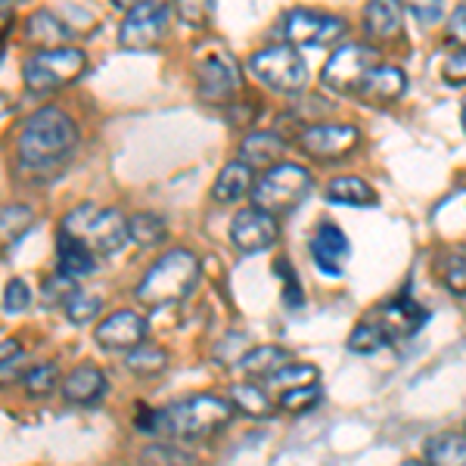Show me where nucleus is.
<instances>
[{
  "instance_id": "f257e3e1",
  "label": "nucleus",
  "mask_w": 466,
  "mask_h": 466,
  "mask_svg": "<svg viewBox=\"0 0 466 466\" xmlns=\"http://www.w3.org/2000/svg\"><path fill=\"white\" fill-rule=\"evenodd\" d=\"M233 420L230 398L221 395H187L180 401L165 404L159 410H149L140 404L137 430L144 435H159L165 441H199L212 439Z\"/></svg>"
},
{
  "instance_id": "f03ea898",
  "label": "nucleus",
  "mask_w": 466,
  "mask_h": 466,
  "mask_svg": "<svg viewBox=\"0 0 466 466\" xmlns=\"http://www.w3.org/2000/svg\"><path fill=\"white\" fill-rule=\"evenodd\" d=\"M78 144V125L69 112L56 106H44L25 118L16 137V153L25 168L47 171L50 165L66 162Z\"/></svg>"
},
{
  "instance_id": "7ed1b4c3",
  "label": "nucleus",
  "mask_w": 466,
  "mask_h": 466,
  "mask_svg": "<svg viewBox=\"0 0 466 466\" xmlns=\"http://www.w3.org/2000/svg\"><path fill=\"white\" fill-rule=\"evenodd\" d=\"M202 277L199 258L190 249H171L153 265L137 283V302L147 308H171L180 305L193 289H197Z\"/></svg>"
},
{
  "instance_id": "20e7f679",
  "label": "nucleus",
  "mask_w": 466,
  "mask_h": 466,
  "mask_svg": "<svg viewBox=\"0 0 466 466\" xmlns=\"http://www.w3.org/2000/svg\"><path fill=\"white\" fill-rule=\"evenodd\" d=\"M59 230H63L66 237L78 239V243L94 252L96 258L118 252L127 243V218L118 212V208L94 206V202L69 208Z\"/></svg>"
},
{
  "instance_id": "39448f33",
  "label": "nucleus",
  "mask_w": 466,
  "mask_h": 466,
  "mask_svg": "<svg viewBox=\"0 0 466 466\" xmlns=\"http://www.w3.org/2000/svg\"><path fill=\"white\" fill-rule=\"evenodd\" d=\"M314 175L305 165L296 162H277L274 168H265L252 184V202L255 208L268 215H287L296 212L302 202L311 197Z\"/></svg>"
},
{
  "instance_id": "423d86ee",
  "label": "nucleus",
  "mask_w": 466,
  "mask_h": 466,
  "mask_svg": "<svg viewBox=\"0 0 466 466\" xmlns=\"http://www.w3.org/2000/svg\"><path fill=\"white\" fill-rule=\"evenodd\" d=\"M85 72H87V54L81 47H72V44L69 47L37 50V54L32 59H25V66H22L25 87L37 96L75 85Z\"/></svg>"
},
{
  "instance_id": "0eeeda50",
  "label": "nucleus",
  "mask_w": 466,
  "mask_h": 466,
  "mask_svg": "<svg viewBox=\"0 0 466 466\" xmlns=\"http://www.w3.org/2000/svg\"><path fill=\"white\" fill-rule=\"evenodd\" d=\"M249 72L274 94H302L308 85V63L289 44H270L249 56Z\"/></svg>"
},
{
  "instance_id": "6e6552de",
  "label": "nucleus",
  "mask_w": 466,
  "mask_h": 466,
  "mask_svg": "<svg viewBox=\"0 0 466 466\" xmlns=\"http://www.w3.org/2000/svg\"><path fill=\"white\" fill-rule=\"evenodd\" d=\"M380 66V56L367 44H342L333 56L327 59L320 75V85L333 94H358L364 78Z\"/></svg>"
},
{
  "instance_id": "1a4fd4ad",
  "label": "nucleus",
  "mask_w": 466,
  "mask_h": 466,
  "mask_svg": "<svg viewBox=\"0 0 466 466\" xmlns=\"http://www.w3.org/2000/svg\"><path fill=\"white\" fill-rule=\"evenodd\" d=\"M283 32H287L289 47H333L336 41H342L349 25L345 19L333 16V13L308 10V6H296L283 19Z\"/></svg>"
},
{
  "instance_id": "9d476101",
  "label": "nucleus",
  "mask_w": 466,
  "mask_h": 466,
  "mask_svg": "<svg viewBox=\"0 0 466 466\" xmlns=\"http://www.w3.org/2000/svg\"><path fill=\"white\" fill-rule=\"evenodd\" d=\"M299 149L318 162H342L360 147V131L355 125L339 122H311L299 131Z\"/></svg>"
},
{
  "instance_id": "9b49d317",
  "label": "nucleus",
  "mask_w": 466,
  "mask_h": 466,
  "mask_svg": "<svg viewBox=\"0 0 466 466\" xmlns=\"http://www.w3.org/2000/svg\"><path fill=\"white\" fill-rule=\"evenodd\" d=\"M168 28H171V10L165 4H144L137 10L125 13L122 19V28H118V44L125 50H156L159 44L168 37Z\"/></svg>"
},
{
  "instance_id": "f8f14e48",
  "label": "nucleus",
  "mask_w": 466,
  "mask_h": 466,
  "mask_svg": "<svg viewBox=\"0 0 466 466\" xmlns=\"http://www.w3.org/2000/svg\"><path fill=\"white\" fill-rule=\"evenodd\" d=\"M197 94L199 100L224 106L239 94V66L230 54L206 56L197 66Z\"/></svg>"
},
{
  "instance_id": "ddd939ff",
  "label": "nucleus",
  "mask_w": 466,
  "mask_h": 466,
  "mask_svg": "<svg viewBox=\"0 0 466 466\" xmlns=\"http://www.w3.org/2000/svg\"><path fill=\"white\" fill-rule=\"evenodd\" d=\"M280 237V224H277V215H268L261 208H239L230 221V243L237 246L243 255H255L265 252L277 243Z\"/></svg>"
},
{
  "instance_id": "4468645a",
  "label": "nucleus",
  "mask_w": 466,
  "mask_h": 466,
  "mask_svg": "<svg viewBox=\"0 0 466 466\" xmlns=\"http://www.w3.org/2000/svg\"><path fill=\"white\" fill-rule=\"evenodd\" d=\"M147 339H149V323L137 311H112L94 329V342L106 351H131Z\"/></svg>"
},
{
  "instance_id": "2eb2a0df",
  "label": "nucleus",
  "mask_w": 466,
  "mask_h": 466,
  "mask_svg": "<svg viewBox=\"0 0 466 466\" xmlns=\"http://www.w3.org/2000/svg\"><path fill=\"white\" fill-rule=\"evenodd\" d=\"M426 318H430V311H426L423 305L413 302L410 296H398L395 302L380 305L370 320L386 333L389 342H398V339H408V336L417 333V329L426 323Z\"/></svg>"
},
{
  "instance_id": "dca6fc26",
  "label": "nucleus",
  "mask_w": 466,
  "mask_h": 466,
  "mask_svg": "<svg viewBox=\"0 0 466 466\" xmlns=\"http://www.w3.org/2000/svg\"><path fill=\"white\" fill-rule=\"evenodd\" d=\"M59 392H63L66 404H75V408H94V404H100L109 392L106 370H100L96 364L75 367V370L66 373L63 382H59Z\"/></svg>"
},
{
  "instance_id": "f3484780",
  "label": "nucleus",
  "mask_w": 466,
  "mask_h": 466,
  "mask_svg": "<svg viewBox=\"0 0 466 466\" xmlns=\"http://www.w3.org/2000/svg\"><path fill=\"white\" fill-rule=\"evenodd\" d=\"M311 255H314V265H318L323 274L329 277H339L342 268L349 265L351 258V243L349 237L336 228V224H320L311 237Z\"/></svg>"
},
{
  "instance_id": "a211bd4d",
  "label": "nucleus",
  "mask_w": 466,
  "mask_h": 466,
  "mask_svg": "<svg viewBox=\"0 0 466 466\" xmlns=\"http://www.w3.org/2000/svg\"><path fill=\"white\" fill-rule=\"evenodd\" d=\"M404 90H408V75L398 69V66H377L364 78V85L358 87V94L370 106H392V103L404 96Z\"/></svg>"
},
{
  "instance_id": "6ab92c4d",
  "label": "nucleus",
  "mask_w": 466,
  "mask_h": 466,
  "mask_svg": "<svg viewBox=\"0 0 466 466\" xmlns=\"http://www.w3.org/2000/svg\"><path fill=\"white\" fill-rule=\"evenodd\" d=\"M72 37H75L72 25H66L63 16H56L54 10H37L25 22V41L37 50L69 47Z\"/></svg>"
},
{
  "instance_id": "aec40b11",
  "label": "nucleus",
  "mask_w": 466,
  "mask_h": 466,
  "mask_svg": "<svg viewBox=\"0 0 466 466\" xmlns=\"http://www.w3.org/2000/svg\"><path fill=\"white\" fill-rule=\"evenodd\" d=\"M404 28V4L401 0H367L364 32L373 41H395Z\"/></svg>"
},
{
  "instance_id": "412c9836",
  "label": "nucleus",
  "mask_w": 466,
  "mask_h": 466,
  "mask_svg": "<svg viewBox=\"0 0 466 466\" xmlns=\"http://www.w3.org/2000/svg\"><path fill=\"white\" fill-rule=\"evenodd\" d=\"M287 153V140L277 131H249L239 144V162H246L249 168H274Z\"/></svg>"
},
{
  "instance_id": "4be33fe9",
  "label": "nucleus",
  "mask_w": 466,
  "mask_h": 466,
  "mask_svg": "<svg viewBox=\"0 0 466 466\" xmlns=\"http://www.w3.org/2000/svg\"><path fill=\"white\" fill-rule=\"evenodd\" d=\"M252 184H255V171L246 162L233 159L224 165L221 175L215 177L212 197H215V202H221V206H233V202H239L252 190Z\"/></svg>"
},
{
  "instance_id": "5701e85b",
  "label": "nucleus",
  "mask_w": 466,
  "mask_h": 466,
  "mask_svg": "<svg viewBox=\"0 0 466 466\" xmlns=\"http://www.w3.org/2000/svg\"><path fill=\"white\" fill-rule=\"evenodd\" d=\"M323 197L329 202H339V206H351V208H370L380 202L377 190H373L364 177H355V175L333 177L327 187H323Z\"/></svg>"
},
{
  "instance_id": "b1692460",
  "label": "nucleus",
  "mask_w": 466,
  "mask_h": 466,
  "mask_svg": "<svg viewBox=\"0 0 466 466\" xmlns=\"http://www.w3.org/2000/svg\"><path fill=\"white\" fill-rule=\"evenodd\" d=\"M94 268H96V255L85 249L78 239L66 237V233L59 230V237H56V270L59 274L72 277V280H81V277L94 274Z\"/></svg>"
},
{
  "instance_id": "393cba45",
  "label": "nucleus",
  "mask_w": 466,
  "mask_h": 466,
  "mask_svg": "<svg viewBox=\"0 0 466 466\" xmlns=\"http://www.w3.org/2000/svg\"><path fill=\"white\" fill-rule=\"evenodd\" d=\"M289 360H296V358H292L287 349H280V345H255V349L243 351V358H239V370L252 380H268L270 373L280 370V367H287Z\"/></svg>"
},
{
  "instance_id": "a878e982",
  "label": "nucleus",
  "mask_w": 466,
  "mask_h": 466,
  "mask_svg": "<svg viewBox=\"0 0 466 466\" xmlns=\"http://www.w3.org/2000/svg\"><path fill=\"white\" fill-rule=\"evenodd\" d=\"M37 215L32 206L25 202H10V206H0V252L13 249L28 230L35 228Z\"/></svg>"
},
{
  "instance_id": "bb28decb",
  "label": "nucleus",
  "mask_w": 466,
  "mask_h": 466,
  "mask_svg": "<svg viewBox=\"0 0 466 466\" xmlns=\"http://www.w3.org/2000/svg\"><path fill=\"white\" fill-rule=\"evenodd\" d=\"M320 380V370L314 364H305V360H289L287 367L274 370L265 382V392L268 395H277L280 398L283 392H292V389H305V386H314Z\"/></svg>"
},
{
  "instance_id": "cd10ccee",
  "label": "nucleus",
  "mask_w": 466,
  "mask_h": 466,
  "mask_svg": "<svg viewBox=\"0 0 466 466\" xmlns=\"http://www.w3.org/2000/svg\"><path fill=\"white\" fill-rule=\"evenodd\" d=\"M426 466H466V435L441 432L426 441Z\"/></svg>"
},
{
  "instance_id": "c85d7f7f",
  "label": "nucleus",
  "mask_w": 466,
  "mask_h": 466,
  "mask_svg": "<svg viewBox=\"0 0 466 466\" xmlns=\"http://www.w3.org/2000/svg\"><path fill=\"white\" fill-rule=\"evenodd\" d=\"M127 239H134L140 249H159L168 239V224L156 212H137L127 218Z\"/></svg>"
},
{
  "instance_id": "c756f323",
  "label": "nucleus",
  "mask_w": 466,
  "mask_h": 466,
  "mask_svg": "<svg viewBox=\"0 0 466 466\" xmlns=\"http://www.w3.org/2000/svg\"><path fill=\"white\" fill-rule=\"evenodd\" d=\"M168 364H171L168 351L149 339L140 342L137 349L125 351V367L131 373H137V377H159V373L168 370Z\"/></svg>"
},
{
  "instance_id": "7c9ffc66",
  "label": "nucleus",
  "mask_w": 466,
  "mask_h": 466,
  "mask_svg": "<svg viewBox=\"0 0 466 466\" xmlns=\"http://www.w3.org/2000/svg\"><path fill=\"white\" fill-rule=\"evenodd\" d=\"M230 404L233 410H243L252 420H268L274 413V401H270L265 386H258V382H239V386H233Z\"/></svg>"
},
{
  "instance_id": "2f4dec72",
  "label": "nucleus",
  "mask_w": 466,
  "mask_h": 466,
  "mask_svg": "<svg viewBox=\"0 0 466 466\" xmlns=\"http://www.w3.org/2000/svg\"><path fill=\"white\" fill-rule=\"evenodd\" d=\"M19 382L25 386V392L32 398H44V395H54L59 389V382H63V377H59V367L50 364V360H44V364H32L28 370H22Z\"/></svg>"
},
{
  "instance_id": "473e14b6",
  "label": "nucleus",
  "mask_w": 466,
  "mask_h": 466,
  "mask_svg": "<svg viewBox=\"0 0 466 466\" xmlns=\"http://www.w3.org/2000/svg\"><path fill=\"white\" fill-rule=\"evenodd\" d=\"M435 270H439L441 287H445L448 292H454V296H463L466 292V252L463 249L441 255Z\"/></svg>"
},
{
  "instance_id": "72a5a7b5",
  "label": "nucleus",
  "mask_w": 466,
  "mask_h": 466,
  "mask_svg": "<svg viewBox=\"0 0 466 466\" xmlns=\"http://www.w3.org/2000/svg\"><path fill=\"white\" fill-rule=\"evenodd\" d=\"M66 318H69V323H75V327H85V323H90L94 318H100L103 311V299L94 296V292H85L78 289L75 296L69 299V302L63 305Z\"/></svg>"
},
{
  "instance_id": "f704fd0d",
  "label": "nucleus",
  "mask_w": 466,
  "mask_h": 466,
  "mask_svg": "<svg viewBox=\"0 0 466 466\" xmlns=\"http://www.w3.org/2000/svg\"><path fill=\"white\" fill-rule=\"evenodd\" d=\"M386 345H389L386 333H382V329L370 318L360 320L358 327L351 329V336H349V349L355 351V355H373V351L386 349Z\"/></svg>"
},
{
  "instance_id": "c9c22d12",
  "label": "nucleus",
  "mask_w": 466,
  "mask_h": 466,
  "mask_svg": "<svg viewBox=\"0 0 466 466\" xmlns=\"http://www.w3.org/2000/svg\"><path fill=\"white\" fill-rule=\"evenodd\" d=\"M320 382H314V386H305V389H292V392H283L277 398V404H280L287 413H308L314 410L320 404Z\"/></svg>"
},
{
  "instance_id": "e433bc0d",
  "label": "nucleus",
  "mask_w": 466,
  "mask_h": 466,
  "mask_svg": "<svg viewBox=\"0 0 466 466\" xmlns=\"http://www.w3.org/2000/svg\"><path fill=\"white\" fill-rule=\"evenodd\" d=\"M175 13L184 25L202 28L215 13V0H175Z\"/></svg>"
},
{
  "instance_id": "4c0bfd02",
  "label": "nucleus",
  "mask_w": 466,
  "mask_h": 466,
  "mask_svg": "<svg viewBox=\"0 0 466 466\" xmlns=\"http://www.w3.org/2000/svg\"><path fill=\"white\" fill-rule=\"evenodd\" d=\"M144 466H193L190 463V457L184 454L180 448H175L171 441H165V445H153V448H147L144 454Z\"/></svg>"
},
{
  "instance_id": "58836bf2",
  "label": "nucleus",
  "mask_w": 466,
  "mask_h": 466,
  "mask_svg": "<svg viewBox=\"0 0 466 466\" xmlns=\"http://www.w3.org/2000/svg\"><path fill=\"white\" fill-rule=\"evenodd\" d=\"M32 308V287L22 277H13L4 287V311L6 314H22Z\"/></svg>"
},
{
  "instance_id": "ea45409f",
  "label": "nucleus",
  "mask_w": 466,
  "mask_h": 466,
  "mask_svg": "<svg viewBox=\"0 0 466 466\" xmlns=\"http://www.w3.org/2000/svg\"><path fill=\"white\" fill-rule=\"evenodd\" d=\"M78 289H81L78 280H72V277H66V274H59V270H56V277H50V280L44 283V302L63 308Z\"/></svg>"
},
{
  "instance_id": "a19ab883",
  "label": "nucleus",
  "mask_w": 466,
  "mask_h": 466,
  "mask_svg": "<svg viewBox=\"0 0 466 466\" xmlns=\"http://www.w3.org/2000/svg\"><path fill=\"white\" fill-rule=\"evenodd\" d=\"M274 274H280L283 277V299H287V305L289 308H299L302 305V287H299V277H296V270H292V265L287 258H280L274 265Z\"/></svg>"
},
{
  "instance_id": "79ce46f5",
  "label": "nucleus",
  "mask_w": 466,
  "mask_h": 466,
  "mask_svg": "<svg viewBox=\"0 0 466 466\" xmlns=\"http://www.w3.org/2000/svg\"><path fill=\"white\" fill-rule=\"evenodd\" d=\"M408 6L413 16H417V22H423V25H432V22L445 16V0H408Z\"/></svg>"
},
{
  "instance_id": "37998d69",
  "label": "nucleus",
  "mask_w": 466,
  "mask_h": 466,
  "mask_svg": "<svg viewBox=\"0 0 466 466\" xmlns=\"http://www.w3.org/2000/svg\"><path fill=\"white\" fill-rule=\"evenodd\" d=\"M441 75H445L448 85H466V50H457L445 59L441 66Z\"/></svg>"
},
{
  "instance_id": "c03bdc74",
  "label": "nucleus",
  "mask_w": 466,
  "mask_h": 466,
  "mask_svg": "<svg viewBox=\"0 0 466 466\" xmlns=\"http://www.w3.org/2000/svg\"><path fill=\"white\" fill-rule=\"evenodd\" d=\"M448 37L454 44H461V50H466V4L457 6L448 19Z\"/></svg>"
},
{
  "instance_id": "a18cd8bd",
  "label": "nucleus",
  "mask_w": 466,
  "mask_h": 466,
  "mask_svg": "<svg viewBox=\"0 0 466 466\" xmlns=\"http://www.w3.org/2000/svg\"><path fill=\"white\" fill-rule=\"evenodd\" d=\"M19 367H25V351H19L16 358H10V360H4V364H0V382H4V380H13V377L19 380V373H16Z\"/></svg>"
},
{
  "instance_id": "49530a36",
  "label": "nucleus",
  "mask_w": 466,
  "mask_h": 466,
  "mask_svg": "<svg viewBox=\"0 0 466 466\" xmlns=\"http://www.w3.org/2000/svg\"><path fill=\"white\" fill-rule=\"evenodd\" d=\"M112 4L118 6V10H137V6H144V4H153V0H112Z\"/></svg>"
},
{
  "instance_id": "de8ad7c7",
  "label": "nucleus",
  "mask_w": 466,
  "mask_h": 466,
  "mask_svg": "<svg viewBox=\"0 0 466 466\" xmlns=\"http://www.w3.org/2000/svg\"><path fill=\"white\" fill-rule=\"evenodd\" d=\"M10 22H13V13H10V6H4V4H0V37L6 35V28H10Z\"/></svg>"
},
{
  "instance_id": "09e8293b",
  "label": "nucleus",
  "mask_w": 466,
  "mask_h": 466,
  "mask_svg": "<svg viewBox=\"0 0 466 466\" xmlns=\"http://www.w3.org/2000/svg\"><path fill=\"white\" fill-rule=\"evenodd\" d=\"M4 112H6V96L0 94V116H4Z\"/></svg>"
},
{
  "instance_id": "8fccbe9b",
  "label": "nucleus",
  "mask_w": 466,
  "mask_h": 466,
  "mask_svg": "<svg viewBox=\"0 0 466 466\" xmlns=\"http://www.w3.org/2000/svg\"><path fill=\"white\" fill-rule=\"evenodd\" d=\"M401 466H426L423 461H408V463H401Z\"/></svg>"
},
{
  "instance_id": "3c124183",
  "label": "nucleus",
  "mask_w": 466,
  "mask_h": 466,
  "mask_svg": "<svg viewBox=\"0 0 466 466\" xmlns=\"http://www.w3.org/2000/svg\"><path fill=\"white\" fill-rule=\"evenodd\" d=\"M0 4H4V6H10V4H16V0H0Z\"/></svg>"
},
{
  "instance_id": "603ef678",
  "label": "nucleus",
  "mask_w": 466,
  "mask_h": 466,
  "mask_svg": "<svg viewBox=\"0 0 466 466\" xmlns=\"http://www.w3.org/2000/svg\"><path fill=\"white\" fill-rule=\"evenodd\" d=\"M463 127H466V103H463Z\"/></svg>"
}]
</instances>
